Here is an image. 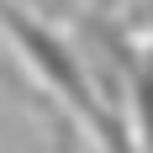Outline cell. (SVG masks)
Returning <instances> with one entry per match:
<instances>
[{
	"label": "cell",
	"instance_id": "cell-1",
	"mask_svg": "<svg viewBox=\"0 0 153 153\" xmlns=\"http://www.w3.org/2000/svg\"><path fill=\"white\" fill-rule=\"evenodd\" d=\"M0 37L11 48V58L21 63V74L37 79L48 100L79 122V132H90L106 153H137V137H132L127 116L100 95L79 42H69L48 16H37L21 0H0Z\"/></svg>",
	"mask_w": 153,
	"mask_h": 153
},
{
	"label": "cell",
	"instance_id": "cell-2",
	"mask_svg": "<svg viewBox=\"0 0 153 153\" xmlns=\"http://www.w3.org/2000/svg\"><path fill=\"white\" fill-rule=\"evenodd\" d=\"M42 106V122H48V153H79V122L69 116V111H58L53 100H37Z\"/></svg>",
	"mask_w": 153,
	"mask_h": 153
},
{
	"label": "cell",
	"instance_id": "cell-3",
	"mask_svg": "<svg viewBox=\"0 0 153 153\" xmlns=\"http://www.w3.org/2000/svg\"><path fill=\"white\" fill-rule=\"evenodd\" d=\"M0 90H5V95H16V100H27V74H21V63H16L11 58V48H0Z\"/></svg>",
	"mask_w": 153,
	"mask_h": 153
}]
</instances>
